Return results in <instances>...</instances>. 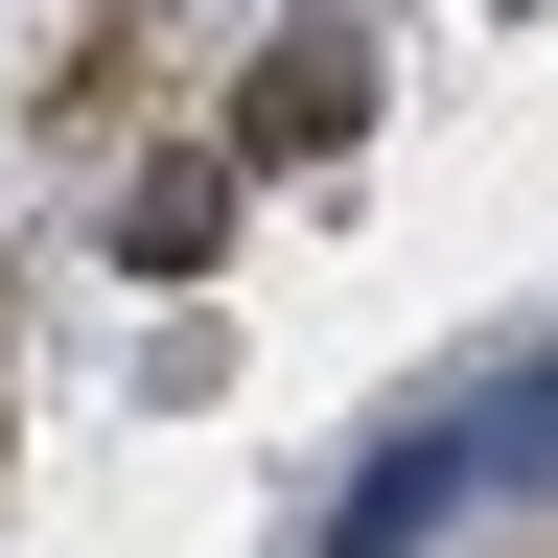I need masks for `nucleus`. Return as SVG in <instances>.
I'll use <instances>...</instances> for the list:
<instances>
[{"instance_id":"obj_1","label":"nucleus","mask_w":558,"mask_h":558,"mask_svg":"<svg viewBox=\"0 0 558 558\" xmlns=\"http://www.w3.org/2000/svg\"><path fill=\"white\" fill-rule=\"evenodd\" d=\"M442 512H488V465H465V396H442V418H396V442L326 488V558H418Z\"/></svg>"},{"instance_id":"obj_2","label":"nucleus","mask_w":558,"mask_h":558,"mask_svg":"<svg viewBox=\"0 0 558 558\" xmlns=\"http://www.w3.org/2000/svg\"><path fill=\"white\" fill-rule=\"evenodd\" d=\"M349 117H373V70H349V47L303 24V47L256 70V117H233V140H256V163H303V140H349Z\"/></svg>"},{"instance_id":"obj_3","label":"nucleus","mask_w":558,"mask_h":558,"mask_svg":"<svg viewBox=\"0 0 558 558\" xmlns=\"http://www.w3.org/2000/svg\"><path fill=\"white\" fill-rule=\"evenodd\" d=\"M465 465L488 488H558V349H512V373L465 396Z\"/></svg>"},{"instance_id":"obj_4","label":"nucleus","mask_w":558,"mask_h":558,"mask_svg":"<svg viewBox=\"0 0 558 558\" xmlns=\"http://www.w3.org/2000/svg\"><path fill=\"white\" fill-rule=\"evenodd\" d=\"M209 233H233V163H163V186H117V256H140V279H186Z\"/></svg>"}]
</instances>
